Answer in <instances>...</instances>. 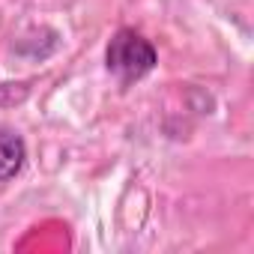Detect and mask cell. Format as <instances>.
I'll return each instance as SVG.
<instances>
[{
    "instance_id": "7a4b0ae2",
    "label": "cell",
    "mask_w": 254,
    "mask_h": 254,
    "mask_svg": "<svg viewBox=\"0 0 254 254\" xmlns=\"http://www.w3.org/2000/svg\"><path fill=\"white\" fill-rule=\"evenodd\" d=\"M24 159H27L24 141L9 129H0V183L18 177L24 168Z\"/></svg>"
},
{
    "instance_id": "6da1fadb",
    "label": "cell",
    "mask_w": 254,
    "mask_h": 254,
    "mask_svg": "<svg viewBox=\"0 0 254 254\" xmlns=\"http://www.w3.org/2000/svg\"><path fill=\"white\" fill-rule=\"evenodd\" d=\"M156 63H159V54H156L153 42L132 27L117 30L114 39L108 42V51H105V66L123 87H129V84L141 81L144 75H150L156 69Z\"/></svg>"
}]
</instances>
